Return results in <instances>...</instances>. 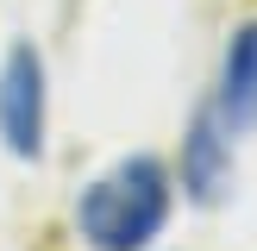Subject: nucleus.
Wrapping results in <instances>:
<instances>
[{
    "mask_svg": "<svg viewBox=\"0 0 257 251\" xmlns=\"http://www.w3.org/2000/svg\"><path fill=\"white\" fill-rule=\"evenodd\" d=\"M182 188L195 201H220L232 188V138L220 113H201L195 132L182 138Z\"/></svg>",
    "mask_w": 257,
    "mask_h": 251,
    "instance_id": "3",
    "label": "nucleus"
},
{
    "mask_svg": "<svg viewBox=\"0 0 257 251\" xmlns=\"http://www.w3.org/2000/svg\"><path fill=\"white\" fill-rule=\"evenodd\" d=\"M44 57L32 44H13L0 63V145L13 157H38L44 151Z\"/></svg>",
    "mask_w": 257,
    "mask_h": 251,
    "instance_id": "2",
    "label": "nucleus"
},
{
    "mask_svg": "<svg viewBox=\"0 0 257 251\" xmlns=\"http://www.w3.org/2000/svg\"><path fill=\"white\" fill-rule=\"evenodd\" d=\"M170 201H176L170 170L138 151V157H119L107 176H94L82 188L75 226H82V238L94 251H145L170 220Z\"/></svg>",
    "mask_w": 257,
    "mask_h": 251,
    "instance_id": "1",
    "label": "nucleus"
},
{
    "mask_svg": "<svg viewBox=\"0 0 257 251\" xmlns=\"http://www.w3.org/2000/svg\"><path fill=\"white\" fill-rule=\"evenodd\" d=\"M220 113L226 126H251L257 119V19L238 25L226 44V69H220Z\"/></svg>",
    "mask_w": 257,
    "mask_h": 251,
    "instance_id": "4",
    "label": "nucleus"
}]
</instances>
